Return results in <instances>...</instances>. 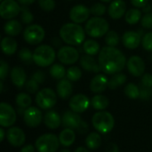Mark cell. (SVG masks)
Masks as SVG:
<instances>
[{"label": "cell", "mask_w": 152, "mask_h": 152, "mask_svg": "<svg viewBox=\"0 0 152 152\" xmlns=\"http://www.w3.org/2000/svg\"><path fill=\"white\" fill-rule=\"evenodd\" d=\"M11 80L12 84L18 88H21L26 84L27 75L25 70L21 67H14L11 71Z\"/></svg>", "instance_id": "603a6c76"}, {"label": "cell", "mask_w": 152, "mask_h": 152, "mask_svg": "<svg viewBox=\"0 0 152 152\" xmlns=\"http://www.w3.org/2000/svg\"><path fill=\"white\" fill-rule=\"evenodd\" d=\"M142 18V12L138 8H130L125 14L126 21L131 25L138 23Z\"/></svg>", "instance_id": "f546056e"}, {"label": "cell", "mask_w": 152, "mask_h": 152, "mask_svg": "<svg viewBox=\"0 0 152 152\" xmlns=\"http://www.w3.org/2000/svg\"><path fill=\"white\" fill-rule=\"evenodd\" d=\"M82 119L79 113H77L73 110H67L63 113L61 117V125L65 128L77 129Z\"/></svg>", "instance_id": "e0dca14e"}, {"label": "cell", "mask_w": 152, "mask_h": 152, "mask_svg": "<svg viewBox=\"0 0 152 152\" xmlns=\"http://www.w3.org/2000/svg\"><path fill=\"white\" fill-rule=\"evenodd\" d=\"M126 82V76L123 73H117V74H114L110 79H109V85H108V87L110 89V90H115L117 89L118 87L123 86L125 83Z\"/></svg>", "instance_id": "4dcf8cb0"}, {"label": "cell", "mask_w": 152, "mask_h": 152, "mask_svg": "<svg viewBox=\"0 0 152 152\" xmlns=\"http://www.w3.org/2000/svg\"><path fill=\"white\" fill-rule=\"evenodd\" d=\"M45 36V29L42 26L38 24H31L28 26L23 32L24 40L29 45H38L40 44Z\"/></svg>", "instance_id": "ba28073f"}, {"label": "cell", "mask_w": 152, "mask_h": 152, "mask_svg": "<svg viewBox=\"0 0 152 152\" xmlns=\"http://www.w3.org/2000/svg\"><path fill=\"white\" fill-rule=\"evenodd\" d=\"M109 85L108 77L103 74L96 75L90 83V89L94 94H101L106 90Z\"/></svg>", "instance_id": "ffe728a7"}, {"label": "cell", "mask_w": 152, "mask_h": 152, "mask_svg": "<svg viewBox=\"0 0 152 152\" xmlns=\"http://www.w3.org/2000/svg\"><path fill=\"white\" fill-rule=\"evenodd\" d=\"M39 7L45 11V12H51L55 8V1L54 0H37Z\"/></svg>", "instance_id": "60d3db41"}, {"label": "cell", "mask_w": 152, "mask_h": 152, "mask_svg": "<svg viewBox=\"0 0 152 152\" xmlns=\"http://www.w3.org/2000/svg\"><path fill=\"white\" fill-rule=\"evenodd\" d=\"M109 22L102 17L94 16L86 23V32L88 36L97 38L105 36L109 32Z\"/></svg>", "instance_id": "5b68a950"}, {"label": "cell", "mask_w": 152, "mask_h": 152, "mask_svg": "<svg viewBox=\"0 0 152 152\" xmlns=\"http://www.w3.org/2000/svg\"><path fill=\"white\" fill-rule=\"evenodd\" d=\"M20 4H23V5H28V4H33L36 0H18Z\"/></svg>", "instance_id": "db71d44e"}, {"label": "cell", "mask_w": 152, "mask_h": 152, "mask_svg": "<svg viewBox=\"0 0 152 152\" xmlns=\"http://www.w3.org/2000/svg\"><path fill=\"white\" fill-rule=\"evenodd\" d=\"M152 97V88L144 87L142 86L140 88V99L143 101H148Z\"/></svg>", "instance_id": "f6af8a7d"}, {"label": "cell", "mask_w": 152, "mask_h": 152, "mask_svg": "<svg viewBox=\"0 0 152 152\" xmlns=\"http://www.w3.org/2000/svg\"><path fill=\"white\" fill-rule=\"evenodd\" d=\"M125 94L133 100L140 98V88L134 83H129L125 87Z\"/></svg>", "instance_id": "e575fe53"}, {"label": "cell", "mask_w": 152, "mask_h": 152, "mask_svg": "<svg viewBox=\"0 0 152 152\" xmlns=\"http://www.w3.org/2000/svg\"><path fill=\"white\" fill-rule=\"evenodd\" d=\"M84 52L88 55H95L100 52V45L97 41L93 39L86 40L83 44Z\"/></svg>", "instance_id": "1f68e13d"}, {"label": "cell", "mask_w": 152, "mask_h": 152, "mask_svg": "<svg viewBox=\"0 0 152 152\" xmlns=\"http://www.w3.org/2000/svg\"><path fill=\"white\" fill-rule=\"evenodd\" d=\"M18 45L12 37H5L1 41V49L6 55H12L17 50Z\"/></svg>", "instance_id": "d4e9b609"}, {"label": "cell", "mask_w": 152, "mask_h": 152, "mask_svg": "<svg viewBox=\"0 0 152 152\" xmlns=\"http://www.w3.org/2000/svg\"><path fill=\"white\" fill-rule=\"evenodd\" d=\"M108 12L110 18L118 20L123 17L126 12V4L123 0H114L110 3Z\"/></svg>", "instance_id": "d6986e66"}, {"label": "cell", "mask_w": 152, "mask_h": 152, "mask_svg": "<svg viewBox=\"0 0 152 152\" xmlns=\"http://www.w3.org/2000/svg\"><path fill=\"white\" fill-rule=\"evenodd\" d=\"M56 92L58 96L62 99L66 100L70 97L73 92V86L69 79H61L60 82L56 86Z\"/></svg>", "instance_id": "7402d4cb"}, {"label": "cell", "mask_w": 152, "mask_h": 152, "mask_svg": "<svg viewBox=\"0 0 152 152\" xmlns=\"http://www.w3.org/2000/svg\"><path fill=\"white\" fill-rule=\"evenodd\" d=\"M57 102L56 93L48 87L38 91L36 95V103L42 110H50L55 106Z\"/></svg>", "instance_id": "52a82bcc"}, {"label": "cell", "mask_w": 152, "mask_h": 152, "mask_svg": "<svg viewBox=\"0 0 152 152\" xmlns=\"http://www.w3.org/2000/svg\"><path fill=\"white\" fill-rule=\"evenodd\" d=\"M122 43L128 49H135L142 43L141 34L136 31H126L122 36Z\"/></svg>", "instance_id": "ac0fdd59"}, {"label": "cell", "mask_w": 152, "mask_h": 152, "mask_svg": "<svg viewBox=\"0 0 152 152\" xmlns=\"http://www.w3.org/2000/svg\"><path fill=\"white\" fill-rule=\"evenodd\" d=\"M102 2H103V3H109V2H110L111 0H101Z\"/></svg>", "instance_id": "94428289"}, {"label": "cell", "mask_w": 152, "mask_h": 152, "mask_svg": "<svg viewBox=\"0 0 152 152\" xmlns=\"http://www.w3.org/2000/svg\"><path fill=\"white\" fill-rule=\"evenodd\" d=\"M44 123L49 129H57L61 125V117L54 110H48L44 116Z\"/></svg>", "instance_id": "44dd1931"}, {"label": "cell", "mask_w": 152, "mask_h": 152, "mask_svg": "<svg viewBox=\"0 0 152 152\" xmlns=\"http://www.w3.org/2000/svg\"><path fill=\"white\" fill-rule=\"evenodd\" d=\"M32 79L36 80L38 84H43L45 80V74L41 70H37V72L33 74Z\"/></svg>", "instance_id": "c3c4849f"}, {"label": "cell", "mask_w": 152, "mask_h": 152, "mask_svg": "<svg viewBox=\"0 0 152 152\" xmlns=\"http://www.w3.org/2000/svg\"><path fill=\"white\" fill-rule=\"evenodd\" d=\"M20 20L24 24H29L34 20V16L31 12H29L25 6L21 7V15H20Z\"/></svg>", "instance_id": "ab89813d"}, {"label": "cell", "mask_w": 152, "mask_h": 152, "mask_svg": "<svg viewBox=\"0 0 152 152\" xmlns=\"http://www.w3.org/2000/svg\"><path fill=\"white\" fill-rule=\"evenodd\" d=\"M1 1H3V0H1Z\"/></svg>", "instance_id": "be15d7a7"}, {"label": "cell", "mask_w": 152, "mask_h": 152, "mask_svg": "<svg viewBox=\"0 0 152 152\" xmlns=\"http://www.w3.org/2000/svg\"><path fill=\"white\" fill-rule=\"evenodd\" d=\"M67 78L70 81L76 82L78 81L82 77V71L81 69L77 66H72L67 70Z\"/></svg>", "instance_id": "8d00e7d4"}, {"label": "cell", "mask_w": 152, "mask_h": 152, "mask_svg": "<svg viewBox=\"0 0 152 152\" xmlns=\"http://www.w3.org/2000/svg\"><path fill=\"white\" fill-rule=\"evenodd\" d=\"M36 147L35 146H33L32 144H28V145H25V146H23L21 149H20V152H35L36 151Z\"/></svg>", "instance_id": "f5cc1de1"}, {"label": "cell", "mask_w": 152, "mask_h": 152, "mask_svg": "<svg viewBox=\"0 0 152 152\" xmlns=\"http://www.w3.org/2000/svg\"><path fill=\"white\" fill-rule=\"evenodd\" d=\"M89 105H90L89 98L83 94H78L72 96L69 102V106L70 110L79 114L85 112L88 109Z\"/></svg>", "instance_id": "4fadbf2b"}, {"label": "cell", "mask_w": 152, "mask_h": 152, "mask_svg": "<svg viewBox=\"0 0 152 152\" xmlns=\"http://www.w3.org/2000/svg\"><path fill=\"white\" fill-rule=\"evenodd\" d=\"M98 62L105 74L114 75L119 73L125 68L126 59L119 49L113 46H105L99 53Z\"/></svg>", "instance_id": "6da1fadb"}, {"label": "cell", "mask_w": 152, "mask_h": 152, "mask_svg": "<svg viewBox=\"0 0 152 152\" xmlns=\"http://www.w3.org/2000/svg\"><path fill=\"white\" fill-rule=\"evenodd\" d=\"M92 124L98 133L106 134L114 128L115 119L111 113L105 110H100L93 116Z\"/></svg>", "instance_id": "3957f363"}, {"label": "cell", "mask_w": 152, "mask_h": 152, "mask_svg": "<svg viewBox=\"0 0 152 152\" xmlns=\"http://www.w3.org/2000/svg\"><path fill=\"white\" fill-rule=\"evenodd\" d=\"M8 69H9V67H8L7 62H5L4 60H1L0 61V78L2 81L4 80L5 77H7Z\"/></svg>", "instance_id": "bcb514c9"}, {"label": "cell", "mask_w": 152, "mask_h": 152, "mask_svg": "<svg viewBox=\"0 0 152 152\" xmlns=\"http://www.w3.org/2000/svg\"><path fill=\"white\" fill-rule=\"evenodd\" d=\"M21 11V7L15 0H3L0 4V16L10 20L16 17Z\"/></svg>", "instance_id": "30bf717a"}, {"label": "cell", "mask_w": 152, "mask_h": 152, "mask_svg": "<svg viewBox=\"0 0 152 152\" xmlns=\"http://www.w3.org/2000/svg\"><path fill=\"white\" fill-rule=\"evenodd\" d=\"M58 60L66 65H70L76 63L79 59L78 51L72 46H63L60 48L57 53Z\"/></svg>", "instance_id": "7c38bea8"}, {"label": "cell", "mask_w": 152, "mask_h": 152, "mask_svg": "<svg viewBox=\"0 0 152 152\" xmlns=\"http://www.w3.org/2000/svg\"><path fill=\"white\" fill-rule=\"evenodd\" d=\"M56 58L54 49L48 45L37 46L33 53V61L39 67H48L53 63Z\"/></svg>", "instance_id": "277c9868"}, {"label": "cell", "mask_w": 152, "mask_h": 152, "mask_svg": "<svg viewBox=\"0 0 152 152\" xmlns=\"http://www.w3.org/2000/svg\"><path fill=\"white\" fill-rule=\"evenodd\" d=\"M15 102L18 105V107L27 109V108L30 107V105L32 103V100H31V97L28 94L20 93L17 94V96L15 98Z\"/></svg>", "instance_id": "836d02e7"}, {"label": "cell", "mask_w": 152, "mask_h": 152, "mask_svg": "<svg viewBox=\"0 0 152 152\" xmlns=\"http://www.w3.org/2000/svg\"><path fill=\"white\" fill-rule=\"evenodd\" d=\"M142 47L148 51V52H152V31L146 33L142 39Z\"/></svg>", "instance_id": "b9f144b4"}, {"label": "cell", "mask_w": 152, "mask_h": 152, "mask_svg": "<svg viewBox=\"0 0 152 152\" xmlns=\"http://www.w3.org/2000/svg\"><path fill=\"white\" fill-rule=\"evenodd\" d=\"M90 11H91V13H93L94 16L101 17V16L105 14V12L107 11V7L103 4L96 3V4H94V5L91 6Z\"/></svg>", "instance_id": "f35d334b"}, {"label": "cell", "mask_w": 152, "mask_h": 152, "mask_svg": "<svg viewBox=\"0 0 152 152\" xmlns=\"http://www.w3.org/2000/svg\"><path fill=\"white\" fill-rule=\"evenodd\" d=\"M86 145L89 150H97L102 145V137L100 133L92 132L86 138Z\"/></svg>", "instance_id": "83f0119b"}, {"label": "cell", "mask_w": 152, "mask_h": 152, "mask_svg": "<svg viewBox=\"0 0 152 152\" xmlns=\"http://www.w3.org/2000/svg\"><path fill=\"white\" fill-rule=\"evenodd\" d=\"M151 4H147L144 7H142V11H143L144 12H146V13H147V12H150V11H151Z\"/></svg>", "instance_id": "9f6ffc18"}, {"label": "cell", "mask_w": 152, "mask_h": 152, "mask_svg": "<svg viewBox=\"0 0 152 152\" xmlns=\"http://www.w3.org/2000/svg\"><path fill=\"white\" fill-rule=\"evenodd\" d=\"M91 13L90 9L83 4H77L73 6L69 12V18L75 23H83L89 18Z\"/></svg>", "instance_id": "9a60e30c"}, {"label": "cell", "mask_w": 152, "mask_h": 152, "mask_svg": "<svg viewBox=\"0 0 152 152\" xmlns=\"http://www.w3.org/2000/svg\"><path fill=\"white\" fill-rule=\"evenodd\" d=\"M4 30L6 35L10 37H15V36H18L21 32L22 25L17 20H11L4 24Z\"/></svg>", "instance_id": "4316f807"}, {"label": "cell", "mask_w": 152, "mask_h": 152, "mask_svg": "<svg viewBox=\"0 0 152 152\" xmlns=\"http://www.w3.org/2000/svg\"><path fill=\"white\" fill-rule=\"evenodd\" d=\"M119 41H120L119 35L116 31L111 30L105 35V42L108 45V46L115 47L119 44Z\"/></svg>", "instance_id": "d590c367"}, {"label": "cell", "mask_w": 152, "mask_h": 152, "mask_svg": "<svg viewBox=\"0 0 152 152\" xmlns=\"http://www.w3.org/2000/svg\"><path fill=\"white\" fill-rule=\"evenodd\" d=\"M16 110L12 105L6 102L0 104V125L2 127H12L16 122Z\"/></svg>", "instance_id": "9c48e42d"}, {"label": "cell", "mask_w": 152, "mask_h": 152, "mask_svg": "<svg viewBox=\"0 0 152 152\" xmlns=\"http://www.w3.org/2000/svg\"><path fill=\"white\" fill-rule=\"evenodd\" d=\"M128 71L134 77H141L145 70V63L142 58L137 55H134L128 59L126 63Z\"/></svg>", "instance_id": "2e32d148"}, {"label": "cell", "mask_w": 152, "mask_h": 152, "mask_svg": "<svg viewBox=\"0 0 152 152\" xmlns=\"http://www.w3.org/2000/svg\"><path fill=\"white\" fill-rule=\"evenodd\" d=\"M19 58L21 61L28 64L33 61V53L28 48H22L19 52Z\"/></svg>", "instance_id": "74e56055"}, {"label": "cell", "mask_w": 152, "mask_h": 152, "mask_svg": "<svg viewBox=\"0 0 152 152\" xmlns=\"http://www.w3.org/2000/svg\"><path fill=\"white\" fill-rule=\"evenodd\" d=\"M59 140H60V143L62 146L69 147L74 143L76 140V134L73 129L65 128L61 132L59 135Z\"/></svg>", "instance_id": "484cf974"}, {"label": "cell", "mask_w": 152, "mask_h": 152, "mask_svg": "<svg viewBox=\"0 0 152 152\" xmlns=\"http://www.w3.org/2000/svg\"><path fill=\"white\" fill-rule=\"evenodd\" d=\"M68 1H71V0H68Z\"/></svg>", "instance_id": "6125c7cd"}, {"label": "cell", "mask_w": 152, "mask_h": 152, "mask_svg": "<svg viewBox=\"0 0 152 152\" xmlns=\"http://www.w3.org/2000/svg\"><path fill=\"white\" fill-rule=\"evenodd\" d=\"M60 37L69 45H79L85 42V29L75 22L65 23L60 28Z\"/></svg>", "instance_id": "7a4b0ae2"}, {"label": "cell", "mask_w": 152, "mask_h": 152, "mask_svg": "<svg viewBox=\"0 0 152 152\" xmlns=\"http://www.w3.org/2000/svg\"><path fill=\"white\" fill-rule=\"evenodd\" d=\"M80 64L85 70L89 72L98 73L102 70L99 62H97L92 55L86 54L82 56L80 59Z\"/></svg>", "instance_id": "cb8c5ba5"}, {"label": "cell", "mask_w": 152, "mask_h": 152, "mask_svg": "<svg viewBox=\"0 0 152 152\" xmlns=\"http://www.w3.org/2000/svg\"><path fill=\"white\" fill-rule=\"evenodd\" d=\"M77 130V132H78L79 134H86V133L89 131V125H88V123L82 120Z\"/></svg>", "instance_id": "681fc988"}, {"label": "cell", "mask_w": 152, "mask_h": 152, "mask_svg": "<svg viewBox=\"0 0 152 152\" xmlns=\"http://www.w3.org/2000/svg\"><path fill=\"white\" fill-rule=\"evenodd\" d=\"M6 138L8 142L13 147H20L26 141V135L23 130L17 126H12L8 129Z\"/></svg>", "instance_id": "5bb4252c"}, {"label": "cell", "mask_w": 152, "mask_h": 152, "mask_svg": "<svg viewBox=\"0 0 152 152\" xmlns=\"http://www.w3.org/2000/svg\"><path fill=\"white\" fill-rule=\"evenodd\" d=\"M141 24L144 28L151 29L152 28V12L144 14L141 20Z\"/></svg>", "instance_id": "ee69618b"}, {"label": "cell", "mask_w": 152, "mask_h": 152, "mask_svg": "<svg viewBox=\"0 0 152 152\" xmlns=\"http://www.w3.org/2000/svg\"><path fill=\"white\" fill-rule=\"evenodd\" d=\"M75 152H90L86 148H85V147H78V148H77L76 149V151Z\"/></svg>", "instance_id": "6f0895ef"}, {"label": "cell", "mask_w": 152, "mask_h": 152, "mask_svg": "<svg viewBox=\"0 0 152 152\" xmlns=\"http://www.w3.org/2000/svg\"><path fill=\"white\" fill-rule=\"evenodd\" d=\"M105 152H119V148L117 143L110 142L107 145L105 149Z\"/></svg>", "instance_id": "816d5d0a"}, {"label": "cell", "mask_w": 152, "mask_h": 152, "mask_svg": "<svg viewBox=\"0 0 152 152\" xmlns=\"http://www.w3.org/2000/svg\"><path fill=\"white\" fill-rule=\"evenodd\" d=\"M60 144V140L57 135L53 134H45L36 140L35 147L38 152H56Z\"/></svg>", "instance_id": "8992f818"}, {"label": "cell", "mask_w": 152, "mask_h": 152, "mask_svg": "<svg viewBox=\"0 0 152 152\" xmlns=\"http://www.w3.org/2000/svg\"><path fill=\"white\" fill-rule=\"evenodd\" d=\"M149 0H131L132 4L136 8H142L148 4Z\"/></svg>", "instance_id": "f907efd6"}, {"label": "cell", "mask_w": 152, "mask_h": 152, "mask_svg": "<svg viewBox=\"0 0 152 152\" xmlns=\"http://www.w3.org/2000/svg\"><path fill=\"white\" fill-rule=\"evenodd\" d=\"M23 120L29 127H37L43 121V114L40 109L30 106L27 108L23 114Z\"/></svg>", "instance_id": "8fae6325"}, {"label": "cell", "mask_w": 152, "mask_h": 152, "mask_svg": "<svg viewBox=\"0 0 152 152\" xmlns=\"http://www.w3.org/2000/svg\"><path fill=\"white\" fill-rule=\"evenodd\" d=\"M50 75L52 76V77H53L54 79H63L64 77L67 75V71L64 68V66H62L61 64H53L50 68Z\"/></svg>", "instance_id": "d6a6232c"}, {"label": "cell", "mask_w": 152, "mask_h": 152, "mask_svg": "<svg viewBox=\"0 0 152 152\" xmlns=\"http://www.w3.org/2000/svg\"><path fill=\"white\" fill-rule=\"evenodd\" d=\"M25 88L27 90V92H28L29 94H36L37 91H38V88H39V84L34 80V79H29L26 82L25 84Z\"/></svg>", "instance_id": "7bdbcfd3"}, {"label": "cell", "mask_w": 152, "mask_h": 152, "mask_svg": "<svg viewBox=\"0 0 152 152\" xmlns=\"http://www.w3.org/2000/svg\"><path fill=\"white\" fill-rule=\"evenodd\" d=\"M91 104L94 109L97 110H104L108 108L110 104L109 99L102 94H96L91 100Z\"/></svg>", "instance_id": "f1b7e54d"}, {"label": "cell", "mask_w": 152, "mask_h": 152, "mask_svg": "<svg viewBox=\"0 0 152 152\" xmlns=\"http://www.w3.org/2000/svg\"><path fill=\"white\" fill-rule=\"evenodd\" d=\"M142 86L144 87L152 88V75L150 73H146L142 77Z\"/></svg>", "instance_id": "7dc6e473"}, {"label": "cell", "mask_w": 152, "mask_h": 152, "mask_svg": "<svg viewBox=\"0 0 152 152\" xmlns=\"http://www.w3.org/2000/svg\"><path fill=\"white\" fill-rule=\"evenodd\" d=\"M0 88H1V89H0V92L2 93V92H3V88H4V85H3V81H2V80H1V82H0Z\"/></svg>", "instance_id": "680465c9"}, {"label": "cell", "mask_w": 152, "mask_h": 152, "mask_svg": "<svg viewBox=\"0 0 152 152\" xmlns=\"http://www.w3.org/2000/svg\"><path fill=\"white\" fill-rule=\"evenodd\" d=\"M4 135H5V131L4 130V127L0 128V142H3L4 140Z\"/></svg>", "instance_id": "11a10c76"}, {"label": "cell", "mask_w": 152, "mask_h": 152, "mask_svg": "<svg viewBox=\"0 0 152 152\" xmlns=\"http://www.w3.org/2000/svg\"><path fill=\"white\" fill-rule=\"evenodd\" d=\"M60 152H70V151H69V150H68V149H63L62 151H61Z\"/></svg>", "instance_id": "91938a15"}]
</instances>
